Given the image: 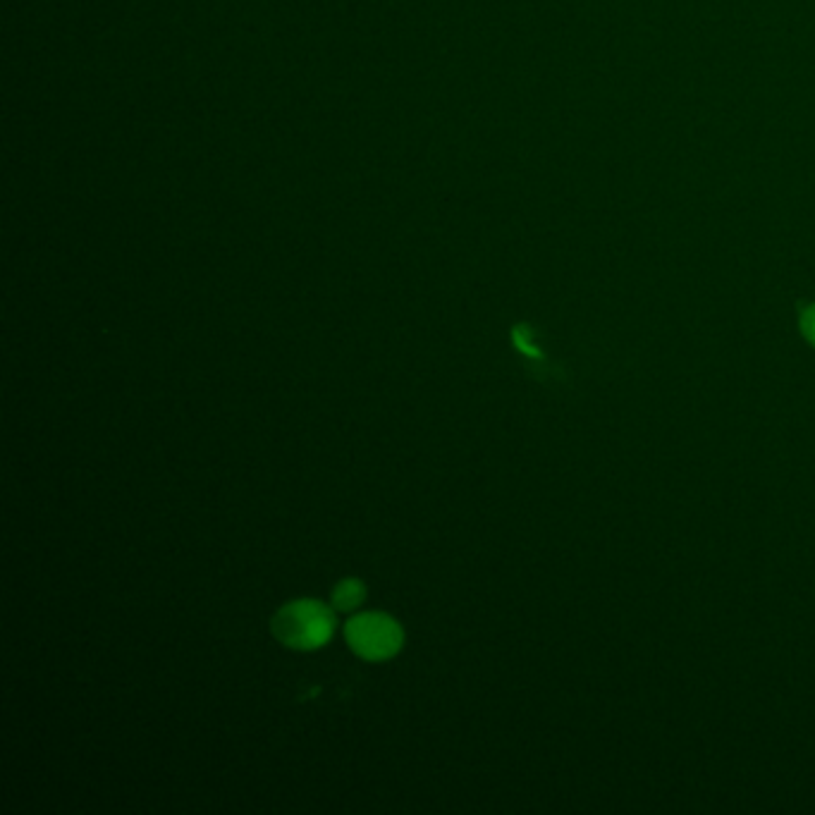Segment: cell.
<instances>
[{"label":"cell","mask_w":815,"mask_h":815,"mask_svg":"<svg viewBox=\"0 0 815 815\" xmlns=\"http://www.w3.org/2000/svg\"><path fill=\"white\" fill-rule=\"evenodd\" d=\"M271 631L275 639L292 651H318L335 634V608H328L316 598L292 600L275 612Z\"/></svg>","instance_id":"6da1fadb"},{"label":"cell","mask_w":815,"mask_h":815,"mask_svg":"<svg viewBox=\"0 0 815 815\" xmlns=\"http://www.w3.org/2000/svg\"><path fill=\"white\" fill-rule=\"evenodd\" d=\"M345 641L361 660L383 663L402 651L404 631L385 612H361L345 624Z\"/></svg>","instance_id":"7a4b0ae2"},{"label":"cell","mask_w":815,"mask_h":815,"mask_svg":"<svg viewBox=\"0 0 815 815\" xmlns=\"http://www.w3.org/2000/svg\"><path fill=\"white\" fill-rule=\"evenodd\" d=\"M364 600H366L364 581L354 579L352 576V579H342L340 584L333 588L330 605H333L335 612H354Z\"/></svg>","instance_id":"3957f363"},{"label":"cell","mask_w":815,"mask_h":815,"mask_svg":"<svg viewBox=\"0 0 815 815\" xmlns=\"http://www.w3.org/2000/svg\"><path fill=\"white\" fill-rule=\"evenodd\" d=\"M514 345L522 349L524 354H529L533 359H541V352H538V347H533L531 342V328L529 326H519L514 328Z\"/></svg>","instance_id":"277c9868"},{"label":"cell","mask_w":815,"mask_h":815,"mask_svg":"<svg viewBox=\"0 0 815 815\" xmlns=\"http://www.w3.org/2000/svg\"><path fill=\"white\" fill-rule=\"evenodd\" d=\"M799 323H801V333H804L806 340L815 347V304L806 306V309L801 311Z\"/></svg>","instance_id":"5b68a950"}]
</instances>
